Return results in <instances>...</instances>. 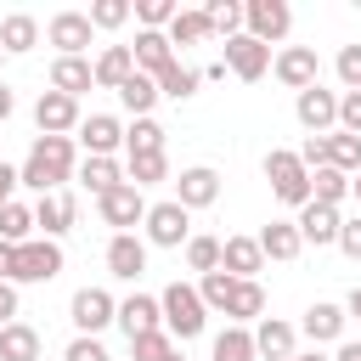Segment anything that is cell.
<instances>
[{
	"label": "cell",
	"instance_id": "obj_1",
	"mask_svg": "<svg viewBox=\"0 0 361 361\" xmlns=\"http://www.w3.org/2000/svg\"><path fill=\"white\" fill-rule=\"evenodd\" d=\"M23 186L28 192H62V180L68 175H79V158H73V135H39L34 147H28V158H23Z\"/></svg>",
	"mask_w": 361,
	"mask_h": 361
},
{
	"label": "cell",
	"instance_id": "obj_2",
	"mask_svg": "<svg viewBox=\"0 0 361 361\" xmlns=\"http://www.w3.org/2000/svg\"><path fill=\"white\" fill-rule=\"evenodd\" d=\"M158 305H164V327H169V338H197L203 322H209V305H203V293H197L192 282H169V288L158 293Z\"/></svg>",
	"mask_w": 361,
	"mask_h": 361
},
{
	"label": "cell",
	"instance_id": "obj_3",
	"mask_svg": "<svg viewBox=\"0 0 361 361\" xmlns=\"http://www.w3.org/2000/svg\"><path fill=\"white\" fill-rule=\"evenodd\" d=\"M265 180H271V192H276L288 209H305V203H310V169L299 164V152L271 147V152H265Z\"/></svg>",
	"mask_w": 361,
	"mask_h": 361
},
{
	"label": "cell",
	"instance_id": "obj_4",
	"mask_svg": "<svg viewBox=\"0 0 361 361\" xmlns=\"http://www.w3.org/2000/svg\"><path fill=\"white\" fill-rule=\"evenodd\" d=\"M147 243L152 248H186L192 243V209H180L175 197L147 209Z\"/></svg>",
	"mask_w": 361,
	"mask_h": 361
},
{
	"label": "cell",
	"instance_id": "obj_5",
	"mask_svg": "<svg viewBox=\"0 0 361 361\" xmlns=\"http://www.w3.org/2000/svg\"><path fill=\"white\" fill-rule=\"evenodd\" d=\"M68 322H73L85 338H96L107 322H118V299H113L107 288H79L73 305H68Z\"/></svg>",
	"mask_w": 361,
	"mask_h": 361
},
{
	"label": "cell",
	"instance_id": "obj_6",
	"mask_svg": "<svg viewBox=\"0 0 361 361\" xmlns=\"http://www.w3.org/2000/svg\"><path fill=\"white\" fill-rule=\"evenodd\" d=\"M56 271H62V243L34 237V243L17 248V271H11V282H51Z\"/></svg>",
	"mask_w": 361,
	"mask_h": 361
},
{
	"label": "cell",
	"instance_id": "obj_7",
	"mask_svg": "<svg viewBox=\"0 0 361 361\" xmlns=\"http://www.w3.org/2000/svg\"><path fill=\"white\" fill-rule=\"evenodd\" d=\"M243 23H248V34H254L259 45H276V39L293 28V11H288L282 0H248V6H243Z\"/></svg>",
	"mask_w": 361,
	"mask_h": 361
},
{
	"label": "cell",
	"instance_id": "obj_8",
	"mask_svg": "<svg viewBox=\"0 0 361 361\" xmlns=\"http://www.w3.org/2000/svg\"><path fill=\"white\" fill-rule=\"evenodd\" d=\"M34 124H39V135H68V130H79L85 118H79V102H73V96H62V90H39V102H34Z\"/></svg>",
	"mask_w": 361,
	"mask_h": 361
},
{
	"label": "cell",
	"instance_id": "obj_9",
	"mask_svg": "<svg viewBox=\"0 0 361 361\" xmlns=\"http://www.w3.org/2000/svg\"><path fill=\"white\" fill-rule=\"evenodd\" d=\"M96 209H102V220H107V226H118V231H130L135 220H147V209H152V203L141 197V186H130V180H118V186H113L107 197H96Z\"/></svg>",
	"mask_w": 361,
	"mask_h": 361
},
{
	"label": "cell",
	"instance_id": "obj_10",
	"mask_svg": "<svg viewBox=\"0 0 361 361\" xmlns=\"http://www.w3.org/2000/svg\"><path fill=\"white\" fill-rule=\"evenodd\" d=\"M226 68H231L243 85H254V79H265V68H271V45H259L254 34H237V39H226Z\"/></svg>",
	"mask_w": 361,
	"mask_h": 361
},
{
	"label": "cell",
	"instance_id": "obj_11",
	"mask_svg": "<svg viewBox=\"0 0 361 361\" xmlns=\"http://www.w3.org/2000/svg\"><path fill=\"white\" fill-rule=\"evenodd\" d=\"M271 73H276L288 90H310V85H322V79H316V73H322V62H316V51H310V45H288V51H276Z\"/></svg>",
	"mask_w": 361,
	"mask_h": 361
},
{
	"label": "cell",
	"instance_id": "obj_12",
	"mask_svg": "<svg viewBox=\"0 0 361 361\" xmlns=\"http://www.w3.org/2000/svg\"><path fill=\"white\" fill-rule=\"evenodd\" d=\"M118 327H124L130 344L147 338V333H164V305H158L152 293H130V299L118 305Z\"/></svg>",
	"mask_w": 361,
	"mask_h": 361
},
{
	"label": "cell",
	"instance_id": "obj_13",
	"mask_svg": "<svg viewBox=\"0 0 361 361\" xmlns=\"http://www.w3.org/2000/svg\"><path fill=\"white\" fill-rule=\"evenodd\" d=\"M90 34H96V28H90V11H56V17L45 23V39H51L62 56H79V51L90 45Z\"/></svg>",
	"mask_w": 361,
	"mask_h": 361
},
{
	"label": "cell",
	"instance_id": "obj_14",
	"mask_svg": "<svg viewBox=\"0 0 361 361\" xmlns=\"http://www.w3.org/2000/svg\"><path fill=\"white\" fill-rule=\"evenodd\" d=\"M293 113H299V124H305L310 135H327V130L338 124V96H333V90H322V85H310V90H299Z\"/></svg>",
	"mask_w": 361,
	"mask_h": 361
},
{
	"label": "cell",
	"instance_id": "obj_15",
	"mask_svg": "<svg viewBox=\"0 0 361 361\" xmlns=\"http://www.w3.org/2000/svg\"><path fill=\"white\" fill-rule=\"evenodd\" d=\"M107 271H113L118 282H135V276L147 271V243H141L135 231H113V243H107Z\"/></svg>",
	"mask_w": 361,
	"mask_h": 361
},
{
	"label": "cell",
	"instance_id": "obj_16",
	"mask_svg": "<svg viewBox=\"0 0 361 361\" xmlns=\"http://www.w3.org/2000/svg\"><path fill=\"white\" fill-rule=\"evenodd\" d=\"M220 271H231L237 282H254V271H265L259 237H226V243H220Z\"/></svg>",
	"mask_w": 361,
	"mask_h": 361
},
{
	"label": "cell",
	"instance_id": "obj_17",
	"mask_svg": "<svg viewBox=\"0 0 361 361\" xmlns=\"http://www.w3.org/2000/svg\"><path fill=\"white\" fill-rule=\"evenodd\" d=\"M214 197H220V175H214L209 164L180 169V180H175V203H180V209H209Z\"/></svg>",
	"mask_w": 361,
	"mask_h": 361
},
{
	"label": "cell",
	"instance_id": "obj_18",
	"mask_svg": "<svg viewBox=\"0 0 361 361\" xmlns=\"http://www.w3.org/2000/svg\"><path fill=\"white\" fill-rule=\"evenodd\" d=\"M79 141L90 147V158H113V152L124 147V124H118L113 113H90V118L79 124Z\"/></svg>",
	"mask_w": 361,
	"mask_h": 361
},
{
	"label": "cell",
	"instance_id": "obj_19",
	"mask_svg": "<svg viewBox=\"0 0 361 361\" xmlns=\"http://www.w3.org/2000/svg\"><path fill=\"white\" fill-rule=\"evenodd\" d=\"M293 327L288 322H276V316H259V327H254V355H265V361H293L299 350H293Z\"/></svg>",
	"mask_w": 361,
	"mask_h": 361
},
{
	"label": "cell",
	"instance_id": "obj_20",
	"mask_svg": "<svg viewBox=\"0 0 361 361\" xmlns=\"http://www.w3.org/2000/svg\"><path fill=\"white\" fill-rule=\"evenodd\" d=\"M130 51H135V73H152V79H158V73L175 62V45H169V34H158V28H141Z\"/></svg>",
	"mask_w": 361,
	"mask_h": 361
},
{
	"label": "cell",
	"instance_id": "obj_21",
	"mask_svg": "<svg viewBox=\"0 0 361 361\" xmlns=\"http://www.w3.org/2000/svg\"><path fill=\"white\" fill-rule=\"evenodd\" d=\"M96 85V62H85V56H56L51 62V90H62V96H85Z\"/></svg>",
	"mask_w": 361,
	"mask_h": 361
},
{
	"label": "cell",
	"instance_id": "obj_22",
	"mask_svg": "<svg viewBox=\"0 0 361 361\" xmlns=\"http://www.w3.org/2000/svg\"><path fill=\"white\" fill-rule=\"evenodd\" d=\"M34 226H39V237H62V231H73V197L68 192H45L39 203H34Z\"/></svg>",
	"mask_w": 361,
	"mask_h": 361
},
{
	"label": "cell",
	"instance_id": "obj_23",
	"mask_svg": "<svg viewBox=\"0 0 361 361\" xmlns=\"http://www.w3.org/2000/svg\"><path fill=\"white\" fill-rule=\"evenodd\" d=\"M293 226H299V237H305V243H316V248H322V243H338L344 214H338V209H327V203H305Z\"/></svg>",
	"mask_w": 361,
	"mask_h": 361
},
{
	"label": "cell",
	"instance_id": "obj_24",
	"mask_svg": "<svg viewBox=\"0 0 361 361\" xmlns=\"http://www.w3.org/2000/svg\"><path fill=\"white\" fill-rule=\"evenodd\" d=\"M344 322H350V310H344V305H310L299 327H305V338H310V344H338V338H344Z\"/></svg>",
	"mask_w": 361,
	"mask_h": 361
},
{
	"label": "cell",
	"instance_id": "obj_25",
	"mask_svg": "<svg viewBox=\"0 0 361 361\" xmlns=\"http://www.w3.org/2000/svg\"><path fill=\"white\" fill-rule=\"evenodd\" d=\"M259 248H265V259H299L305 254V237H299V226L293 220H271L265 231H259Z\"/></svg>",
	"mask_w": 361,
	"mask_h": 361
},
{
	"label": "cell",
	"instance_id": "obj_26",
	"mask_svg": "<svg viewBox=\"0 0 361 361\" xmlns=\"http://www.w3.org/2000/svg\"><path fill=\"white\" fill-rule=\"evenodd\" d=\"M130 73H135V51H130V45H107V51L96 56V85H102V90H124Z\"/></svg>",
	"mask_w": 361,
	"mask_h": 361
},
{
	"label": "cell",
	"instance_id": "obj_27",
	"mask_svg": "<svg viewBox=\"0 0 361 361\" xmlns=\"http://www.w3.org/2000/svg\"><path fill=\"white\" fill-rule=\"evenodd\" d=\"M39 45V23L28 17V11H11L6 23H0V51L6 56H23V51H34Z\"/></svg>",
	"mask_w": 361,
	"mask_h": 361
},
{
	"label": "cell",
	"instance_id": "obj_28",
	"mask_svg": "<svg viewBox=\"0 0 361 361\" xmlns=\"http://www.w3.org/2000/svg\"><path fill=\"white\" fill-rule=\"evenodd\" d=\"M158 96H164V90H158V79H152V73H130V79H124V90H118V102H124L135 118H152Z\"/></svg>",
	"mask_w": 361,
	"mask_h": 361
},
{
	"label": "cell",
	"instance_id": "obj_29",
	"mask_svg": "<svg viewBox=\"0 0 361 361\" xmlns=\"http://www.w3.org/2000/svg\"><path fill=\"white\" fill-rule=\"evenodd\" d=\"M118 180H130V175L118 169V158H85V164H79V186L96 192V197H107Z\"/></svg>",
	"mask_w": 361,
	"mask_h": 361
},
{
	"label": "cell",
	"instance_id": "obj_30",
	"mask_svg": "<svg viewBox=\"0 0 361 361\" xmlns=\"http://www.w3.org/2000/svg\"><path fill=\"white\" fill-rule=\"evenodd\" d=\"M0 361H39V333L28 322L0 327Z\"/></svg>",
	"mask_w": 361,
	"mask_h": 361
},
{
	"label": "cell",
	"instance_id": "obj_31",
	"mask_svg": "<svg viewBox=\"0 0 361 361\" xmlns=\"http://www.w3.org/2000/svg\"><path fill=\"white\" fill-rule=\"evenodd\" d=\"M344 197H350V175H344V169H333V164H327V169H310V203L338 209Z\"/></svg>",
	"mask_w": 361,
	"mask_h": 361
},
{
	"label": "cell",
	"instance_id": "obj_32",
	"mask_svg": "<svg viewBox=\"0 0 361 361\" xmlns=\"http://www.w3.org/2000/svg\"><path fill=\"white\" fill-rule=\"evenodd\" d=\"M226 316H231V327H243V322H259V316H265V288H259V282H237V288H231V305H226Z\"/></svg>",
	"mask_w": 361,
	"mask_h": 361
},
{
	"label": "cell",
	"instance_id": "obj_33",
	"mask_svg": "<svg viewBox=\"0 0 361 361\" xmlns=\"http://www.w3.org/2000/svg\"><path fill=\"white\" fill-rule=\"evenodd\" d=\"M34 209L28 203H6L0 209V243H11V248H23V243H34Z\"/></svg>",
	"mask_w": 361,
	"mask_h": 361
},
{
	"label": "cell",
	"instance_id": "obj_34",
	"mask_svg": "<svg viewBox=\"0 0 361 361\" xmlns=\"http://www.w3.org/2000/svg\"><path fill=\"white\" fill-rule=\"evenodd\" d=\"M209 361H259V355H254V333H248V327H226V333H214Z\"/></svg>",
	"mask_w": 361,
	"mask_h": 361
},
{
	"label": "cell",
	"instance_id": "obj_35",
	"mask_svg": "<svg viewBox=\"0 0 361 361\" xmlns=\"http://www.w3.org/2000/svg\"><path fill=\"white\" fill-rule=\"evenodd\" d=\"M164 34H169V45H203L214 34V23H209V11H180Z\"/></svg>",
	"mask_w": 361,
	"mask_h": 361
},
{
	"label": "cell",
	"instance_id": "obj_36",
	"mask_svg": "<svg viewBox=\"0 0 361 361\" xmlns=\"http://www.w3.org/2000/svg\"><path fill=\"white\" fill-rule=\"evenodd\" d=\"M124 152H130V158H141V152H164V124H158V118H135V124L124 130Z\"/></svg>",
	"mask_w": 361,
	"mask_h": 361
},
{
	"label": "cell",
	"instance_id": "obj_37",
	"mask_svg": "<svg viewBox=\"0 0 361 361\" xmlns=\"http://www.w3.org/2000/svg\"><path fill=\"white\" fill-rule=\"evenodd\" d=\"M327 164L344 169V175H361V135H327Z\"/></svg>",
	"mask_w": 361,
	"mask_h": 361
},
{
	"label": "cell",
	"instance_id": "obj_38",
	"mask_svg": "<svg viewBox=\"0 0 361 361\" xmlns=\"http://www.w3.org/2000/svg\"><path fill=\"white\" fill-rule=\"evenodd\" d=\"M197 85H203V73H197V68H180V62H169V68L158 73V90H164V96H175V102H186Z\"/></svg>",
	"mask_w": 361,
	"mask_h": 361
},
{
	"label": "cell",
	"instance_id": "obj_39",
	"mask_svg": "<svg viewBox=\"0 0 361 361\" xmlns=\"http://www.w3.org/2000/svg\"><path fill=\"white\" fill-rule=\"evenodd\" d=\"M169 175V158L164 152H141V158H130V186H158Z\"/></svg>",
	"mask_w": 361,
	"mask_h": 361
},
{
	"label": "cell",
	"instance_id": "obj_40",
	"mask_svg": "<svg viewBox=\"0 0 361 361\" xmlns=\"http://www.w3.org/2000/svg\"><path fill=\"white\" fill-rule=\"evenodd\" d=\"M231 288H237V276H231V271H209V276L197 282V293H203V305H209V310H226V305H231Z\"/></svg>",
	"mask_w": 361,
	"mask_h": 361
},
{
	"label": "cell",
	"instance_id": "obj_41",
	"mask_svg": "<svg viewBox=\"0 0 361 361\" xmlns=\"http://www.w3.org/2000/svg\"><path fill=\"white\" fill-rule=\"evenodd\" d=\"M203 11H209V23H214V34L237 39V28H243V6H237V0H209Z\"/></svg>",
	"mask_w": 361,
	"mask_h": 361
},
{
	"label": "cell",
	"instance_id": "obj_42",
	"mask_svg": "<svg viewBox=\"0 0 361 361\" xmlns=\"http://www.w3.org/2000/svg\"><path fill=\"white\" fill-rule=\"evenodd\" d=\"M186 265L203 271V276L220 271V237H192V243H186Z\"/></svg>",
	"mask_w": 361,
	"mask_h": 361
},
{
	"label": "cell",
	"instance_id": "obj_43",
	"mask_svg": "<svg viewBox=\"0 0 361 361\" xmlns=\"http://www.w3.org/2000/svg\"><path fill=\"white\" fill-rule=\"evenodd\" d=\"M135 17H141V28H158V34H164V28L180 17V6H175V0H141Z\"/></svg>",
	"mask_w": 361,
	"mask_h": 361
},
{
	"label": "cell",
	"instance_id": "obj_44",
	"mask_svg": "<svg viewBox=\"0 0 361 361\" xmlns=\"http://www.w3.org/2000/svg\"><path fill=\"white\" fill-rule=\"evenodd\" d=\"M130 350H135V361H169V355H175V338H169V333H147V338H135Z\"/></svg>",
	"mask_w": 361,
	"mask_h": 361
},
{
	"label": "cell",
	"instance_id": "obj_45",
	"mask_svg": "<svg viewBox=\"0 0 361 361\" xmlns=\"http://www.w3.org/2000/svg\"><path fill=\"white\" fill-rule=\"evenodd\" d=\"M118 23H130V6L124 0H96L90 6V28H118Z\"/></svg>",
	"mask_w": 361,
	"mask_h": 361
},
{
	"label": "cell",
	"instance_id": "obj_46",
	"mask_svg": "<svg viewBox=\"0 0 361 361\" xmlns=\"http://www.w3.org/2000/svg\"><path fill=\"white\" fill-rule=\"evenodd\" d=\"M338 130L344 135H361V90H344L338 96Z\"/></svg>",
	"mask_w": 361,
	"mask_h": 361
},
{
	"label": "cell",
	"instance_id": "obj_47",
	"mask_svg": "<svg viewBox=\"0 0 361 361\" xmlns=\"http://www.w3.org/2000/svg\"><path fill=\"white\" fill-rule=\"evenodd\" d=\"M338 79H344V90H361V45L338 51Z\"/></svg>",
	"mask_w": 361,
	"mask_h": 361
},
{
	"label": "cell",
	"instance_id": "obj_48",
	"mask_svg": "<svg viewBox=\"0 0 361 361\" xmlns=\"http://www.w3.org/2000/svg\"><path fill=\"white\" fill-rule=\"evenodd\" d=\"M62 361H113V355L102 350V338H85V333H79V338L62 350Z\"/></svg>",
	"mask_w": 361,
	"mask_h": 361
},
{
	"label": "cell",
	"instance_id": "obj_49",
	"mask_svg": "<svg viewBox=\"0 0 361 361\" xmlns=\"http://www.w3.org/2000/svg\"><path fill=\"white\" fill-rule=\"evenodd\" d=\"M338 248H344V254H350V259H361V214H355V220H344V226H338Z\"/></svg>",
	"mask_w": 361,
	"mask_h": 361
},
{
	"label": "cell",
	"instance_id": "obj_50",
	"mask_svg": "<svg viewBox=\"0 0 361 361\" xmlns=\"http://www.w3.org/2000/svg\"><path fill=\"white\" fill-rule=\"evenodd\" d=\"M17 322V282H0V327Z\"/></svg>",
	"mask_w": 361,
	"mask_h": 361
},
{
	"label": "cell",
	"instance_id": "obj_51",
	"mask_svg": "<svg viewBox=\"0 0 361 361\" xmlns=\"http://www.w3.org/2000/svg\"><path fill=\"white\" fill-rule=\"evenodd\" d=\"M17 186H23V175H17L11 164H0V209H6V203H17V197H11Z\"/></svg>",
	"mask_w": 361,
	"mask_h": 361
},
{
	"label": "cell",
	"instance_id": "obj_52",
	"mask_svg": "<svg viewBox=\"0 0 361 361\" xmlns=\"http://www.w3.org/2000/svg\"><path fill=\"white\" fill-rule=\"evenodd\" d=\"M11 271H17V248L0 243V282H11Z\"/></svg>",
	"mask_w": 361,
	"mask_h": 361
},
{
	"label": "cell",
	"instance_id": "obj_53",
	"mask_svg": "<svg viewBox=\"0 0 361 361\" xmlns=\"http://www.w3.org/2000/svg\"><path fill=\"white\" fill-rule=\"evenodd\" d=\"M11 113H17V96H11V90H6V85H0V124H6V118H11Z\"/></svg>",
	"mask_w": 361,
	"mask_h": 361
},
{
	"label": "cell",
	"instance_id": "obj_54",
	"mask_svg": "<svg viewBox=\"0 0 361 361\" xmlns=\"http://www.w3.org/2000/svg\"><path fill=\"white\" fill-rule=\"evenodd\" d=\"M333 361H361V344H355V338H350V344H338V355H333Z\"/></svg>",
	"mask_w": 361,
	"mask_h": 361
},
{
	"label": "cell",
	"instance_id": "obj_55",
	"mask_svg": "<svg viewBox=\"0 0 361 361\" xmlns=\"http://www.w3.org/2000/svg\"><path fill=\"white\" fill-rule=\"evenodd\" d=\"M344 310H350V316H361V288L350 293V305H344Z\"/></svg>",
	"mask_w": 361,
	"mask_h": 361
},
{
	"label": "cell",
	"instance_id": "obj_56",
	"mask_svg": "<svg viewBox=\"0 0 361 361\" xmlns=\"http://www.w3.org/2000/svg\"><path fill=\"white\" fill-rule=\"evenodd\" d=\"M293 361H333V355H316V350H310V355H293Z\"/></svg>",
	"mask_w": 361,
	"mask_h": 361
},
{
	"label": "cell",
	"instance_id": "obj_57",
	"mask_svg": "<svg viewBox=\"0 0 361 361\" xmlns=\"http://www.w3.org/2000/svg\"><path fill=\"white\" fill-rule=\"evenodd\" d=\"M350 192H355V203H361V175H355V180H350Z\"/></svg>",
	"mask_w": 361,
	"mask_h": 361
},
{
	"label": "cell",
	"instance_id": "obj_58",
	"mask_svg": "<svg viewBox=\"0 0 361 361\" xmlns=\"http://www.w3.org/2000/svg\"><path fill=\"white\" fill-rule=\"evenodd\" d=\"M169 361H180V350H175V355H169Z\"/></svg>",
	"mask_w": 361,
	"mask_h": 361
},
{
	"label": "cell",
	"instance_id": "obj_59",
	"mask_svg": "<svg viewBox=\"0 0 361 361\" xmlns=\"http://www.w3.org/2000/svg\"><path fill=\"white\" fill-rule=\"evenodd\" d=\"M0 62H6V51H0Z\"/></svg>",
	"mask_w": 361,
	"mask_h": 361
}]
</instances>
